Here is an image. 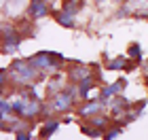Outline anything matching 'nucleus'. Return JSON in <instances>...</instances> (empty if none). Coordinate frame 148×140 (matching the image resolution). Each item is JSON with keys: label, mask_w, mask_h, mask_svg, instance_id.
<instances>
[{"label": "nucleus", "mask_w": 148, "mask_h": 140, "mask_svg": "<svg viewBox=\"0 0 148 140\" xmlns=\"http://www.w3.org/2000/svg\"><path fill=\"white\" fill-rule=\"evenodd\" d=\"M125 87H127V81H125V79H119V81H114V83H110V85H106V87L99 89V98L106 102V100H110L114 96H119V93H123Z\"/></svg>", "instance_id": "nucleus-6"}, {"label": "nucleus", "mask_w": 148, "mask_h": 140, "mask_svg": "<svg viewBox=\"0 0 148 140\" xmlns=\"http://www.w3.org/2000/svg\"><path fill=\"white\" fill-rule=\"evenodd\" d=\"M121 136H123V125H114V128H108L104 132V138H108V140L121 138Z\"/></svg>", "instance_id": "nucleus-14"}, {"label": "nucleus", "mask_w": 148, "mask_h": 140, "mask_svg": "<svg viewBox=\"0 0 148 140\" xmlns=\"http://www.w3.org/2000/svg\"><path fill=\"white\" fill-rule=\"evenodd\" d=\"M95 2H97V4H104V2H106V0H95Z\"/></svg>", "instance_id": "nucleus-18"}, {"label": "nucleus", "mask_w": 148, "mask_h": 140, "mask_svg": "<svg viewBox=\"0 0 148 140\" xmlns=\"http://www.w3.org/2000/svg\"><path fill=\"white\" fill-rule=\"evenodd\" d=\"M57 128H59V119H47L45 125L40 128V136H42V138H49V136H53V134L57 132Z\"/></svg>", "instance_id": "nucleus-11"}, {"label": "nucleus", "mask_w": 148, "mask_h": 140, "mask_svg": "<svg viewBox=\"0 0 148 140\" xmlns=\"http://www.w3.org/2000/svg\"><path fill=\"white\" fill-rule=\"evenodd\" d=\"M6 79H9V72L6 70H0V89L4 87V83H6Z\"/></svg>", "instance_id": "nucleus-17"}, {"label": "nucleus", "mask_w": 148, "mask_h": 140, "mask_svg": "<svg viewBox=\"0 0 148 140\" xmlns=\"http://www.w3.org/2000/svg\"><path fill=\"white\" fill-rule=\"evenodd\" d=\"M87 121H89L93 128H99V130H108V125H110V119L108 115H104V112H97V115H93V117H87Z\"/></svg>", "instance_id": "nucleus-10"}, {"label": "nucleus", "mask_w": 148, "mask_h": 140, "mask_svg": "<svg viewBox=\"0 0 148 140\" xmlns=\"http://www.w3.org/2000/svg\"><path fill=\"white\" fill-rule=\"evenodd\" d=\"M30 64L40 72V74H55V72L62 70L64 66V57L59 53H47V51H40L36 55L30 57Z\"/></svg>", "instance_id": "nucleus-2"}, {"label": "nucleus", "mask_w": 148, "mask_h": 140, "mask_svg": "<svg viewBox=\"0 0 148 140\" xmlns=\"http://www.w3.org/2000/svg\"><path fill=\"white\" fill-rule=\"evenodd\" d=\"M55 21L64 28H74L76 23V13H72L68 9H62V11H55Z\"/></svg>", "instance_id": "nucleus-7"}, {"label": "nucleus", "mask_w": 148, "mask_h": 140, "mask_svg": "<svg viewBox=\"0 0 148 140\" xmlns=\"http://www.w3.org/2000/svg\"><path fill=\"white\" fill-rule=\"evenodd\" d=\"M15 138L17 140H30L32 138V132L30 130H17L15 132Z\"/></svg>", "instance_id": "nucleus-16"}, {"label": "nucleus", "mask_w": 148, "mask_h": 140, "mask_svg": "<svg viewBox=\"0 0 148 140\" xmlns=\"http://www.w3.org/2000/svg\"><path fill=\"white\" fill-rule=\"evenodd\" d=\"M74 102H76V98H74L68 89H62V91L53 93V98H51V110L53 112H66V110H70L74 106Z\"/></svg>", "instance_id": "nucleus-4"}, {"label": "nucleus", "mask_w": 148, "mask_h": 140, "mask_svg": "<svg viewBox=\"0 0 148 140\" xmlns=\"http://www.w3.org/2000/svg\"><path fill=\"white\" fill-rule=\"evenodd\" d=\"M129 57H112L106 62V66H108L110 70H125V68H129Z\"/></svg>", "instance_id": "nucleus-12"}, {"label": "nucleus", "mask_w": 148, "mask_h": 140, "mask_svg": "<svg viewBox=\"0 0 148 140\" xmlns=\"http://www.w3.org/2000/svg\"><path fill=\"white\" fill-rule=\"evenodd\" d=\"M32 2H38V0H32Z\"/></svg>", "instance_id": "nucleus-19"}, {"label": "nucleus", "mask_w": 148, "mask_h": 140, "mask_svg": "<svg viewBox=\"0 0 148 140\" xmlns=\"http://www.w3.org/2000/svg\"><path fill=\"white\" fill-rule=\"evenodd\" d=\"M93 74V70H91V66H74V68H70V72H68V79L72 83H78V81H83V79H87V77H91Z\"/></svg>", "instance_id": "nucleus-8"}, {"label": "nucleus", "mask_w": 148, "mask_h": 140, "mask_svg": "<svg viewBox=\"0 0 148 140\" xmlns=\"http://www.w3.org/2000/svg\"><path fill=\"white\" fill-rule=\"evenodd\" d=\"M28 15L32 19H42L49 15V4H47V0H38V2H32L30 4V11Z\"/></svg>", "instance_id": "nucleus-9"}, {"label": "nucleus", "mask_w": 148, "mask_h": 140, "mask_svg": "<svg viewBox=\"0 0 148 140\" xmlns=\"http://www.w3.org/2000/svg\"><path fill=\"white\" fill-rule=\"evenodd\" d=\"M83 134L85 136H89V138H104V130H99V128H93V125H85L83 128Z\"/></svg>", "instance_id": "nucleus-13"}, {"label": "nucleus", "mask_w": 148, "mask_h": 140, "mask_svg": "<svg viewBox=\"0 0 148 140\" xmlns=\"http://www.w3.org/2000/svg\"><path fill=\"white\" fill-rule=\"evenodd\" d=\"M127 57H129V59H140V57H142V47H140L138 43H133V45L129 47V53H127Z\"/></svg>", "instance_id": "nucleus-15"}, {"label": "nucleus", "mask_w": 148, "mask_h": 140, "mask_svg": "<svg viewBox=\"0 0 148 140\" xmlns=\"http://www.w3.org/2000/svg\"><path fill=\"white\" fill-rule=\"evenodd\" d=\"M19 45H21V34H19V30L11 28V26H6V28L0 30V49L4 53L17 51Z\"/></svg>", "instance_id": "nucleus-3"}, {"label": "nucleus", "mask_w": 148, "mask_h": 140, "mask_svg": "<svg viewBox=\"0 0 148 140\" xmlns=\"http://www.w3.org/2000/svg\"><path fill=\"white\" fill-rule=\"evenodd\" d=\"M9 77H11V81L15 85H19V87H23V85L30 87V85L40 77V72L30 64V59H17V62H13V66H11Z\"/></svg>", "instance_id": "nucleus-1"}, {"label": "nucleus", "mask_w": 148, "mask_h": 140, "mask_svg": "<svg viewBox=\"0 0 148 140\" xmlns=\"http://www.w3.org/2000/svg\"><path fill=\"white\" fill-rule=\"evenodd\" d=\"M106 110V102L102 98H95V100H87V102L80 106V117H93L97 112H104Z\"/></svg>", "instance_id": "nucleus-5"}]
</instances>
